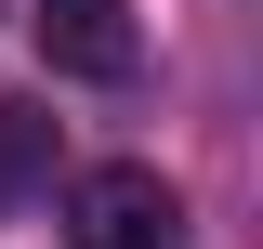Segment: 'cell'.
<instances>
[{
    "instance_id": "3",
    "label": "cell",
    "mask_w": 263,
    "mask_h": 249,
    "mask_svg": "<svg viewBox=\"0 0 263 249\" xmlns=\"http://www.w3.org/2000/svg\"><path fill=\"white\" fill-rule=\"evenodd\" d=\"M27 197H53V105L0 92V223L27 210Z\"/></svg>"
},
{
    "instance_id": "2",
    "label": "cell",
    "mask_w": 263,
    "mask_h": 249,
    "mask_svg": "<svg viewBox=\"0 0 263 249\" xmlns=\"http://www.w3.org/2000/svg\"><path fill=\"white\" fill-rule=\"evenodd\" d=\"M27 27H40V66H53V79H92V92L145 66V27H132V0H40Z\"/></svg>"
},
{
    "instance_id": "1",
    "label": "cell",
    "mask_w": 263,
    "mask_h": 249,
    "mask_svg": "<svg viewBox=\"0 0 263 249\" xmlns=\"http://www.w3.org/2000/svg\"><path fill=\"white\" fill-rule=\"evenodd\" d=\"M66 249H184V197L145 157H105L66 184Z\"/></svg>"
}]
</instances>
